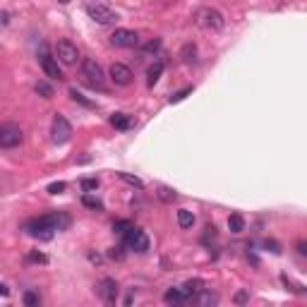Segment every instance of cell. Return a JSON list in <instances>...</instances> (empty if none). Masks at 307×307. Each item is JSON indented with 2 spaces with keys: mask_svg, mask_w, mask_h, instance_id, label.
I'll return each mask as SVG.
<instances>
[{
  "mask_svg": "<svg viewBox=\"0 0 307 307\" xmlns=\"http://www.w3.org/2000/svg\"><path fill=\"white\" fill-rule=\"evenodd\" d=\"M87 15L99 24H113L118 22V12L108 5H103V3H89L87 5Z\"/></svg>",
  "mask_w": 307,
  "mask_h": 307,
  "instance_id": "obj_1",
  "label": "cell"
},
{
  "mask_svg": "<svg viewBox=\"0 0 307 307\" xmlns=\"http://www.w3.org/2000/svg\"><path fill=\"white\" fill-rule=\"evenodd\" d=\"M51 134H53V142H55V144L70 142V137H72V125L67 123V118H65V115H60V113H55V115H53Z\"/></svg>",
  "mask_w": 307,
  "mask_h": 307,
  "instance_id": "obj_2",
  "label": "cell"
},
{
  "mask_svg": "<svg viewBox=\"0 0 307 307\" xmlns=\"http://www.w3.org/2000/svg\"><path fill=\"white\" fill-rule=\"evenodd\" d=\"M55 55H58V60L63 65H77L79 60V51L70 39H60L55 43Z\"/></svg>",
  "mask_w": 307,
  "mask_h": 307,
  "instance_id": "obj_3",
  "label": "cell"
},
{
  "mask_svg": "<svg viewBox=\"0 0 307 307\" xmlns=\"http://www.w3.org/2000/svg\"><path fill=\"white\" fill-rule=\"evenodd\" d=\"M197 24L204 27V29H214L216 32V29H223V15L214 8H202L197 12Z\"/></svg>",
  "mask_w": 307,
  "mask_h": 307,
  "instance_id": "obj_4",
  "label": "cell"
},
{
  "mask_svg": "<svg viewBox=\"0 0 307 307\" xmlns=\"http://www.w3.org/2000/svg\"><path fill=\"white\" fill-rule=\"evenodd\" d=\"M123 238H125V247H127V250H134V252H147V250H149V238L144 235V230L130 228Z\"/></svg>",
  "mask_w": 307,
  "mask_h": 307,
  "instance_id": "obj_5",
  "label": "cell"
},
{
  "mask_svg": "<svg viewBox=\"0 0 307 307\" xmlns=\"http://www.w3.org/2000/svg\"><path fill=\"white\" fill-rule=\"evenodd\" d=\"M17 144H22V130L12 123H5L0 127V147L3 149H12Z\"/></svg>",
  "mask_w": 307,
  "mask_h": 307,
  "instance_id": "obj_6",
  "label": "cell"
},
{
  "mask_svg": "<svg viewBox=\"0 0 307 307\" xmlns=\"http://www.w3.org/2000/svg\"><path fill=\"white\" fill-rule=\"evenodd\" d=\"M82 75L87 77L89 84H94V87H103V70H101V65L96 63L94 58H87V60L82 63Z\"/></svg>",
  "mask_w": 307,
  "mask_h": 307,
  "instance_id": "obj_7",
  "label": "cell"
},
{
  "mask_svg": "<svg viewBox=\"0 0 307 307\" xmlns=\"http://www.w3.org/2000/svg\"><path fill=\"white\" fill-rule=\"evenodd\" d=\"M110 43L118 48H134L139 43V36L130 29H115V32L110 34Z\"/></svg>",
  "mask_w": 307,
  "mask_h": 307,
  "instance_id": "obj_8",
  "label": "cell"
},
{
  "mask_svg": "<svg viewBox=\"0 0 307 307\" xmlns=\"http://www.w3.org/2000/svg\"><path fill=\"white\" fill-rule=\"evenodd\" d=\"M39 63H41L43 72H46L51 79H60V77H63V72H60V67H58V60H55V58L48 53V51H41Z\"/></svg>",
  "mask_w": 307,
  "mask_h": 307,
  "instance_id": "obj_9",
  "label": "cell"
},
{
  "mask_svg": "<svg viewBox=\"0 0 307 307\" xmlns=\"http://www.w3.org/2000/svg\"><path fill=\"white\" fill-rule=\"evenodd\" d=\"M110 79H113L115 84H120V87H127V84L132 82V70L123 63H113L110 65Z\"/></svg>",
  "mask_w": 307,
  "mask_h": 307,
  "instance_id": "obj_10",
  "label": "cell"
},
{
  "mask_svg": "<svg viewBox=\"0 0 307 307\" xmlns=\"http://www.w3.org/2000/svg\"><path fill=\"white\" fill-rule=\"evenodd\" d=\"M99 295H101V300L106 305H113L118 300V284L113 278H103L101 284H99Z\"/></svg>",
  "mask_w": 307,
  "mask_h": 307,
  "instance_id": "obj_11",
  "label": "cell"
},
{
  "mask_svg": "<svg viewBox=\"0 0 307 307\" xmlns=\"http://www.w3.org/2000/svg\"><path fill=\"white\" fill-rule=\"evenodd\" d=\"M163 300L168 305H185L187 300H192V295L180 286V288H168V291L163 293Z\"/></svg>",
  "mask_w": 307,
  "mask_h": 307,
  "instance_id": "obj_12",
  "label": "cell"
},
{
  "mask_svg": "<svg viewBox=\"0 0 307 307\" xmlns=\"http://www.w3.org/2000/svg\"><path fill=\"white\" fill-rule=\"evenodd\" d=\"M192 300H195L197 305H202V307H211V305H216V302H219V295H216V293H211V291H199Z\"/></svg>",
  "mask_w": 307,
  "mask_h": 307,
  "instance_id": "obj_13",
  "label": "cell"
},
{
  "mask_svg": "<svg viewBox=\"0 0 307 307\" xmlns=\"http://www.w3.org/2000/svg\"><path fill=\"white\" fill-rule=\"evenodd\" d=\"M110 125L115 127V130H127V127H132V120L125 113H113L110 115Z\"/></svg>",
  "mask_w": 307,
  "mask_h": 307,
  "instance_id": "obj_14",
  "label": "cell"
},
{
  "mask_svg": "<svg viewBox=\"0 0 307 307\" xmlns=\"http://www.w3.org/2000/svg\"><path fill=\"white\" fill-rule=\"evenodd\" d=\"M161 72H163V63H161V60H156V63H154L149 70H147V84H149V87H154V84L158 82Z\"/></svg>",
  "mask_w": 307,
  "mask_h": 307,
  "instance_id": "obj_15",
  "label": "cell"
},
{
  "mask_svg": "<svg viewBox=\"0 0 307 307\" xmlns=\"http://www.w3.org/2000/svg\"><path fill=\"white\" fill-rule=\"evenodd\" d=\"M192 223H195V214L187 211V209H180L178 211V226L180 228H192Z\"/></svg>",
  "mask_w": 307,
  "mask_h": 307,
  "instance_id": "obj_16",
  "label": "cell"
},
{
  "mask_svg": "<svg viewBox=\"0 0 307 307\" xmlns=\"http://www.w3.org/2000/svg\"><path fill=\"white\" fill-rule=\"evenodd\" d=\"M228 228H230V233H243L245 230V219L240 216V214H230Z\"/></svg>",
  "mask_w": 307,
  "mask_h": 307,
  "instance_id": "obj_17",
  "label": "cell"
},
{
  "mask_svg": "<svg viewBox=\"0 0 307 307\" xmlns=\"http://www.w3.org/2000/svg\"><path fill=\"white\" fill-rule=\"evenodd\" d=\"M204 286H206V284L202 281V278H192V281H187V284H182V288H185V291H187L190 295L195 298L199 291H204Z\"/></svg>",
  "mask_w": 307,
  "mask_h": 307,
  "instance_id": "obj_18",
  "label": "cell"
},
{
  "mask_svg": "<svg viewBox=\"0 0 307 307\" xmlns=\"http://www.w3.org/2000/svg\"><path fill=\"white\" fill-rule=\"evenodd\" d=\"M82 204L87 206V209H94V211H101L103 209V202L99 197H94V195H84V197H82Z\"/></svg>",
  "mask_w": 307,
  "mask_h": 307,
  "instance_id": "obj_19",
  "label": "cell"
},
{
  "mask_svg": "<svg viewBox=\"0 0 307 307\" xmlns=\"http://www.w3.org/2000/svg\"><path fill=\"white\" fill-rule=\"evenodd\" d=\"M22 302L27 307H39L41 305V298H39V293H34V291H27L22 295Z\"/></svg>",
  "mask_w": 307,
  "mask_h": 307,
  "instance_id": "obj_20",
  "label": "cell"
},
{
  "mask_svg": "<svg viewBox=\"0 0 307 307\" xmlns=\"http://www.w3.org/2000/svg\"><path fill=\"white\" fill-rule=\"evenodd\" d=\"M36 94L39 96H43V99H51V96H53V87H51V84H46V82H36Z\"/></svg>",
  "mask_w": 307,
  "mask_h": 307,
  "instance_id": "obj_21",
  "label": "cell"
},
{
  "mask_svg": "<svg viewBox=\"0 0 307 307\" xmlns=\"http://www.w3.org/2000/svg\"><path fill=\"white\" fill-rule=\"evenodd\" d=\"M70 96H72V101H75V103H82L84 108H91V106H94V103L89 101V99H84V96L79 94L77 89H70Z\"/></svg>",
  "mask_w": 307,
  "mask_h": 307,
  "instance_id": "obj_22",
  "label": "cell"
},
{
  "mask_svg": "<svg viewBox=\"0 0 307 307\" xmlns=\"http://www.w3.org/2000/svg\"><path fill=\"white\" fill-rule=\"evenodd\" d=\"M130 228H134L130 221H115V223H113V230H115V233H120V235H125Z\"/></svg>",
  "mask_w": 307,
  "mask_h": 307,
  "instance_id": "obj_23",
  "label": "cell"
},
{
  "mask_svg": "<svg viewBox=\"0 0 307 307\" xmlns=\"http://www.w3.org/2000/svg\"><path fill=\"white\" fill-rule=\"evenodd\" d=\"M192 89H195V87H185V89H180V91H175V94L171 96V103H180L185 96L192 94Z\"/></svg>",
  "mask_w": 307,
  "mask_h": 307,
  "instance_id": "obj_24",
  "label": "cell"
},
{
  "mask_svg": "<svg viewBox=\"0 0 307 307\" xmlns=\"http://www.w3.org/2000/svg\"><path fill=\"white\" fill-rule=\"evenodd\" d=\"M118 175H120V178H123V180H125V182H130V185H134V187H137V190H142V187H144V182L139 180V178H134V175H130V173H118Z\"/></svg>",
  "mask_w": 307,
  "mask_h": 307,
  "instance_id": "obj_25",
  "label": "cell"
},
{
  "mask_svg": "<svg viewBox=\"0 0 307 307\" xmlns=\"http://www.w3.org/2000/svg\"><path fill=\"white\" fill-rule=\"evenodd\" d=\"M79 185H82V190H84V192H91V190H99V180H96V178H84V180L79 182Z\"/></svg>",
  "mask_w": 307,
  "mask_h": 307,
  "instance_id": "obj_26",
  "label": "cell"
},
{
  "mask_svg": "<svg viewBox=\"0 0 307 307\" xmlns=\"http://www.w3.org/2000/svg\"><path fill=\"white\" fill-rule=\"evenodd\" d=\"M158 197L163 199V202H173L175 192H173V190H168V187H161V190H158Z\"/></svg>",
  "mask_w": 307,
  "mask_h": 307,
  "instance_id": "obj_27",
  "label": "cell"
},
{
  "mask_svg": "<svg viewBox=\"0 0 307 307\" xmlns=\"http://www.w3.org/2000/svg\"><path fill=\"white\" fill-rule=\"evenodd\" d=\"M48 192H51V195H60V192H65V182H51V185H48Z\"/></svg>",
  "mask_w": 307,
  "mask_h": 307,
  "instance_id": "obj_28",
  "label": "cell"
},
{
  "mask_svg": "<svg viewBox=\"0 0 307 307\" xmlns=\"http://www.w3.org/2000/svg\"><path fill=\"white\" fill-rule=\"evenodd\" d=\"M29 262H36V264H46L48 257H46V254H41V252H32V254H29Z\"/></svg>",
  "mask_w": 307,
  "mask_h": 307,
  "instance_id": "obj_29",
  "label": "cell"
},
{
  "mask_svg": "<svg viewBox=\"0 0 307 307\" xmlns=\"http://www.w3.org/2000/svg\"><path fill=\"white\" fill-rule=\"evenodd\" d=\"M295 250H298L302 257H307V240H298V245H295Z\"/></svg>",
  "mask_w": 307,
  "mask_h": 307,
  "instance_id": "obj_30",
  "label": "cell"
},
{
  "mask_svg": "<svg viewBox=\"0 0 307 307\" xmlns=\"http://www.w3.org/2000/svg\"><path fill=\"white\" fill-rule=\"evenodd\" d=\"M235 302H238V305H245V302H247V293H245V291L238 293V295H235Z\"/></svg>",
  "mask_w": 307,
  "mask_h": 307,
  "instance_id": "obj_31",
  "label": "cell"
},
{
  "mask_svg": "<svg viewBox=\"0 0 307 307\" xmlns=\"http://www.w3.org/2000/svg\"><path fill=\"white\" fill-rule=\"evenodd\" d=\"M158 46H161V41H151V43H147V48H144V51H158Z\"/></svg>",
  "mask_w": 307,
  "mask_h": 307,
  "instance_id": "obj_32",
  "label": "cell"
},
{
  "mask_svg": "<svg viewBox=\"0 0 307 307\" xmlns=\"http://www.w3.org/2000/svg\"><path fill=\"white\" fill-rule=\"evenodd\" d=\"M8 24H10V15L8 12H3V27H8Z\"/></svg>",
  "mask_w": 307,
  "mask_h": 307,
  "instance_id": "obj_33",
  "label": "cell"
},
{
  "mask_svg": "<svg viewBox=\"0 0 307 307\" xmlns=\"http://www.w3.org/2000/svg\"><path fill=\"white\" fill-rule=\"evenodd\" d=\"M60 3H70V0H60Z\"/></svg>",
  "mask_w": 307,
  "mask_h": 307,
  "instance_id": "obj_34",
  "label": "cell"
}]
</instances>
